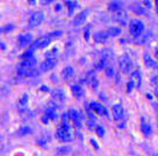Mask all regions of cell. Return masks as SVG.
<instances>
[{
  "mask_svg": "<svg viewBox=\"0 0 158 156\" xmlns=\"http://www.w3.org/2000/svg\"><path fill=\"white\" fill-rule=\"evenodd\" d=\"M73 151V148L69 145H65V146H60L56 149V154L58 156H65L68 154H71Z\"/></svg>",
  "mask_w": 158,
  "mask_h": 156,
  "instance_id": "21",
  "label": "cell"
},
{
  "mask_svg": "<svg viewBox=\"0 0 158 156\" xmlns=\"http://www.w3.org/2000/svg\"><path fill=\"white\" fill-rule=\"evenodd\" d=\"M106 31L108 33L109 37H118V36H120L121 33H122L121 28H118V27H110V28H108Z\"/></svg>",
  "mask_w": 158,
  "mask_h": 156,
  "instance_id": "25",
  "label": "cell"
},
{
  "mask_svg": "<svg viewBox=\"0 0 158 156\" xmlns=\"http://www.w3.org/2000/svg\"><path fill=\"white\" fill-rule=\"evenodd\" d=\"M94 131L97 133V135L99 138H104L105 137V127L102 125H97L95 128H94Z\"/></svg>",
  "mask_w": 158,
  "mask_h": 156,
  "instance_id": "30",
  "label": "cell"
},
{
  "mask_svg": "<svg viewBox=\"0 0 158 156\" xmlns=\"http://www.w3.org/2000/svg\"><path fill=\"white\" fill-rule=\"evenodd\" d=\"M19 135H21V137H23V135H27V134H29V133H31V130H30L28 126H23L21 127L19 130Z\"/></svg>",
  "mask_w": 158,
  "mask_h": 156,
  "instance_id": "33",
  "label": "cell"
},
{
  "mask_svg": "<svg viewBox=\"0 0 158 156\" xmlns=\"http://www.w3.org/2000/svg\"><path fill=\"white\" fill-rule=\"evenodd\" d=\"M147 98L148 99H152V95L151 94H147Z\"/></svg>",
  "mask_w": 158,
  "mask_h": 156,
  "instance_id": "47",
  "label": "cell"
},
{
  "mask_svg": "<svg viewBox=\"0 0 158 156\" xmlns=\"http://www.w3.org/2000/svg\"><path fill=\"white\" fill-rule=\"evenodd\" d=\"M152 107H153V109H155V111H156V115H157V123H158V103L153 102Z\"/></svg>",
  "mask_w": 158,
  "mask_h": 156,
  "instance_id": "40",
  "label": "cell"
},
{
  "mask_svg": "<svg viewBox=\"0 0 158 156\" xmlns=\"http://www.w3.org/2000/svg\"><path fill=\"white\" fill-rule=\"evenodd\" d=\"M81 82L89 86L93 90H97L99 87V80L93 71H89L87 73L85 74V76L83 78V81H81Z\"/></svg>",
  "mask_w": 158,
  "mask_h": 156,
  "instance_id": "5",
  "label": "cell"
},
{
  "mask_svg": "<svg viewBox=\"0 0 158 156\" xmlns=\"http://www.w3.org/2000/svg\"><path fill=\"white\" fill-rule=\"evenodd\" d=\"M155 6H156V10H157V13H158V0L155 1Z\"/></svg>",
  "mask_w": 158,
  "mask_h": 156,
  "instance_id": "49",
  "label": "cell"
},
{
  "mask_svg": "<svg viewBox=\"0 0 158 156\" xmlns=\"http://www.w3.org/2000/svg\"><path fill=\"white\" fill-rule=\"evenodd\" d=\"M41 73V71H37L33 68H23V67H18V74L22 78H33V76H37Z\"/></svg>",
  "mask_w": 158,
  "mask_h": 156,
  "instance_id": "11",
  "label": "cell"
},
{
  "mask_svg": "<svg viewBox=\"0 0 158 156\" xmlns=\"http://www.w3.org/2000/svg\"><path fill=\"white\" fill-rule=\"evenodd\" d=\"M56 65H57L56 58H45L44 61H42L40 65V71H41V73H44V72L51 71Z\"/></svg>",
  "mask_w": 158,
  "mask_h": 156,
  "instance_id": "10",
  "label": "cell"
},
{
  "mask_svg": "<svg viewBox=\"0 0 158 156\" xmlns=\"http://www.w3.org/2000/svg\"><path fill=\"white\" fill-rule=\"evenodd\" d=\"M49 34H50V36L52 37V39L59 38V37L63 36V31H62V30H55V31H51V33H49Z\"/></svg>",
  "mask_w": 158,
  "mask_h": 156,
  "instance_id": "35",
  "label": "cell"
},
{
  "mask_svg": "<svg viewBox=\"0 0 158 156\" xmlns=\"http://www.w3.org/2000/svg\"><path fill=\"white\" fill-rule=\"evenodd\" d=\"M151 82H152L155 86H158V75H153L152 79H151Z\"/></svg>",
  "mask_w": 158,
  "mask_h": 156,
  "instance_id": "39",
  "label": "cell"
},
{
  "mask_svg": "<svg viewBox=\"0 0 158 156\" xmlns=\"http://www.w3.org/2000/svg\"><path fill=\"white\" fill-rule=\"evenodd\" d=\"M84 38L86 42H89L91 39V25H86L84 29Z\"/></svg>",
  "mask_w": 158,
  "mask_h": 156,
  "instance_id": "32",
  "label": "cell"
},
{
  "mask_svg": "<svg viewBox=\"0 0 158 156\" xmlns=\"http://www.w3.org/2000/svg\"><path fill=\"white\" fill-rule=\"evenodd\" d=\"M118 42H120V44H127V39L126 38H120V41H118Z\"/></svg>",
  "mask_w": 158,
  "mask_h": 156,
  "instance_id": "44",
  "label": "cell"
},
{
  "mask_svg": "<svg viewBox=\"0 0 158 156\" xmlns=\"http://www.w3.org/2000/svg\"><path fill=\"white\" fill-rule=\"evenodd\" d=\"M41 90H42V92H45V93H49L50 92V89L48 86H42V87H41Z\"/></svg>",
  "mask_w": 158,
  "mask_h": 156,
  "instance_id": "41",
  "label": "cell"
},
{
  "mask_svg": "<svg viewBox=\"0 0 158 156\" xmlns=\"http://www.w3.org/2000/svg\"><path fill=\"white\" fill-rule=\"evenodd\" d=\"M71 93L73 95L74 97L81 98L84 96V88L81 87V86H79V84H72L71 86Z\"/></svg>",
  "mask_w": 158,
  "mask_h": 156,
  "instance_id": "20",
  "label": "cell"
},
{
  "mask_svg": "<svg viewBox=\"0 0 158 156\" xmlns=\"http://www.w3.org/2000/svg\"><path fill=\"white\" fill-rule=\"evenodd\" d=\"M152 36V34H151V31H148V33H143V34L141 35L139 37H137V38H135V43L136 44H144L148 42V39L150 38Z\"/></svg>",
  "mask_w": 158,
  "mask_h": 156,
  "instance_id": "24",
  "label": "cell"
},
{
  "mask_svg": "<svg viewBox=\"0 0 158 156\" xmlns=\"http://www.w3.org/2000/svg\"><path fill=\"white\" fill-rule=\"evenodd\" d=\"M134 87H135V81L131 79V80H129L128 83H127V93H131Z\"/></svg>",
  "mask_w": 158,
  "mask_h": 156,
  "instance_id": "36",
  "label": "cell"
},
{
  "mask_svg": "<svg viewBox=\"0 0 158 156\" xmlns=\"http://www.w3.org/2000/svg\"><path fill=\"white\" fill-rule=\"evenodd\" d=\"M105 74H106L108 78H113L114 75H115V71H114L113 67H110V66H107V67L105 68Z\"/></svg>",
  "mask_w": 158,
  "mask_h": 156,
  "instance_id": "34",
  "label": "cell"
},
{
  "mask_svg": "<svg viewBox=\"0 0 158 156\" xmlns=\"http://www.w3.org/2000/svg\"><path fill=\"white\" fill-rule=\"evenodd\" d=\"M69 119L71 122H73L74 126L77 128H80L81 127V124H83V115L80 111H78L77 109H70L69 112Z\"/></svg>",
  "mask_w": 158,
  "mask_h": 156,
  "instance_id": "6",
  "label": "cell"
},
{
  "mask_svg": "<svg viewBox=\"0 0 158 156\" xmlns=\"http://www.w3.org/2000/svg\"><path fill=\"white\" fill-rule=\"evenodd\" d=\"M89 143H91V146L94 147V148H95L97 150H98V149H99V145H98V142L95 141L94 139H91V140H89Z\"/></svg>",
  "mask_w": 158,
  "mask_h": 156,
  "instance_id": "38",
  "label": "cell"
},
{
  "mask_svg": "<svg viewBox=\"0 0 158 156\" xmlns=\"http://www.w3.org/2000/svg\"><path fill=\"white\" fill-rule=\"evenodd\" d=\"M143 2L145 4V7H147V8H151V2H150V0H143Z\"/></svg>",
  "mask_w": 158,
  "mask_h": 156,
  "instance_id": "42",
  "label": "cell"
},
{
  "mask_svg": "<svg viewBox=\"0 0 158 156\" xmlns=\"http://www.w3.org/2000/svg\"><path fill=\"white\" fill-rule=\"evenodd\" d=\"M28 102H29V95H28V94H23V95L20 97L19 102H18V105H19V107H26L28 105Z\"/></svg>",
  "mask_w": 158,
  "mask_h": 156,
  "instance_id": "26",
  "label": "cell"
},
{
  "mask_svg": "<svg viewBox=\"0 0 158 156\" xmlns=\"http://www.w3.org/2000/svg\"><path fill=\"white\" fill-rule=\"evenodd\" d=\"M13 29H14V25H5V27L2 28V33H4V34H7V33L12 31Z\"/></svg>",
  "mask_w": 158,
  "mask_h": 156,
  "instance_id": "37",
  "label": "cell"
},
{
  "mask_svg": "<svg viewBox=\"0 0 158 156\" xmlns=\"http://www.w3.org/2000/svg\"><path fill=\"white\" fill-rule=\"evenodd\" d=\"M47 1H48V2H51V1H55V0H47Z\"/></svg>",
  "mask_w": 158,
  "mask_h": 156,
  "instance_id": "51",
  "label": "cell"
},
{
  "mask_svg": "<svg viewBox=\"0 0 158 156\" xmlns=\"http://www.w3.org/2000/svg\"><path fill=\"white\" fill-rule=\"evenodd\" d=\"M87 107L93 113L98 115V116H104V117H109V112L107 107H105L102 103L99 102H91L87 104Z\"/></svg>",
  "mask_w": 158,
  "mask_h": 156,
  "instance_id": "4",
  "label": "cell"
},
{
  "mask_svg": "<svg viewBox=\"0 0 158 156\" xmlns=\"http://www.w3.org/2000/svg\"><path fill=\"white\" fill-rule=\"evenodd\" d=\"M28 4H29V5H31V6L36 5V0H28Z\"/></svg>",
  "mask_w": 158,
  "mask_h": 156,
  "instance_id": "45",
  "label": "cell"
},
{
  "mask_svg": "<svg viewBox=\"0 0 158 156\" xmlns=\"http://www.w3.org/2000/svg\"><path fill=\"white\" fill-rule=\"evenodd\" d=\"M153 94H155V96L158 98V86L155 87V89H153Z\"/></svg>",
  "mask_w": 158,
  "mask_h": 156,
  "instance_id": "43",
  "label": "cell"
},
{
  "mask_svg": "<svg viewBox=\"0 0 158 156\" xmlns=\"http://www.w3.org/2000/svg\"><path fill=\"white\" fill-rule=\"evenodd\" d=\"M44 20V14L43 12H35L31 14V16L29 18V27L30 28H35L39 27Z\"/></svg>",
  "mask_w": 158,
  "mask_h": 156,
  "instance_id": "8",
  "label": "cell"
},
{
  "mask_svg": "<svg viewBox=\"0 0 158 156\" xmlns=\"http://www.w3.org/2000/svg\"><path fill=\"white\" fill-rule=\"evenodd\" d=\"M51 97L54 101L58 103H63L65 102V93L64 90L62 89V88H57L56 90H54L52 93H51Z\"/></svg>",
  "mask_w": 158,
  "mask_h": 156,
  "instance_id": "17",
  "label": "cell"
},
{
  "mask_svg": "<svg viewBox=\"0 0 158 156\" xmlns=\"http://www.w3.org/2000/svg\"><path fill=\"white\" fill-rule=\"evenodd\" d=\"M112 112H113L114 120L116 123L124 122V118H126V111H124L122 104H114L112 107Z\"/></svg>",
  "mask_w": 158,
  "mask_h": 156,
  "instance_id": "7",
  "label": "cell"
},
{
  "mask_svg": "<svg viewBox=\"0 0 158 156\" xmlns=\"http://www.w3.org/2000/svg\"><path fill=\"white\" fill-rule=\"evenodd\" d=\"M92 36H93V41L97 44L106 43L109 38V35L107 31H97V33H94Z\"/></svg>",
  "mask_w": 158,
  "mask_h": 156,
  "instance_id": "14",
  "label": "cell"
},
{
  "mask_svg": "<svg viewBox=\"0 0 158 156\" xmlns=\"http://www.w3.org/2000/svg\"><path fill=\"white\" fill-rule=\"evenodd\" d=\"M107 61H108V56H107L106 52H104L102 57L95 63L94 67H95V69H105L107 67V66H106V65H107Z\"/></svg>",
  "mask_w": 158,
  "mask_h": 156,
  "instance_id": "19",
  "label": "cell"
},
{
  "mask_svg": "<svg viewBox=\"0 0 158 156\" xmlns=\"http://www.w3.org/2000/svg\"><path fill=\"white\" fill-rule=\"evenodd\" d=\"M45 116L49 118L50 120H56L58 118L57 111H56V107H49L45 110Z\"/></svg>",
  "mask_w": 158,
  "mask_h": 156,
  "instance_id": "23",
  "label": "cell"
},
{
  "mask_svg": "<svg viewBox=\"0 0 158 156\" xmlns=\"http://www.w3.org/2000/svg\"><path fill=\"white\" fill-rule=\"evenodd\" d=\"M57 53H58V49H57V48H54V49H51L50 51H48V52L45 53V58H56Z\"/></svg>",
  "mask_w": 158,
  "mask_h": 156,
  "instance_id": "31",
  "label": "cell"
},
{
  "mask_svg": "<svg viewBox=\"0 0 158 156\" xmlns=\"http://www.w3.org/2000/svg\"><path fill=\"white\" fill-rule=\"evenodd\" d=\"M1 49H2V50L6 49V48H5V44H4V43H1Z\"/></svg>",
  "mask_w": 158,
  "mask_h": 156,
  "instance_id": "50",
  "label": "cell"
},
{
  "mask_svg": "<svg viewBox=\"0 0 158 156\" xmlns=\"http://www.w3.org/2000/svg\"><path fill=\"white\" fill-rule=\"evenodd\" d=\"M155 58H156V60H158V48L155 49Z\"/></svg>",
  "mask_w": 158,
  "mask_h": 156,
  "instance_id": "46",
  "label": "cell"
},
{
  "mask_svg": "<svg viewBox=\"0 0 158 156\" xmlns=\"http://www.w3.org/2000/svg\"><path fill=\"white\" fill-rule=\"evenodd\" d=\"M118 66H120V71L123 74L130 73L134 67L133 59L130 58L129 54H127V53L122 54L121 58H120V61H118Z\"/></svg>",
  "mask_w": 158,
  "mask_h": 156,
  "instance_id": "3",
  "label": "cell"
},
{
  "mask_svg": "<svg viewBox=\"0 0 158 156\" xmlns=\"http://www.w3.org/2000/svg\"><path fill=\"white\" fill-rule=\"evenodd\" d=\"M55 137L57 140L60 142H70L73 140L72 133H71V127H70L69 123H60V125H58Z\"/></svg>",
  "mask_w": 158,
  "mask_h": 156,
  "instance_id": "1",
  "label": "cell"
},
{
  "mask_svg": "<svg viewBox=\"0 0 158 156\" xmlns=\"http://www.w3.org/2000/svg\"><path fill=\"white\" fill-rule=\"evenodd\" d=\"M139 127H141V132H142V134H143L145 138H150L151 135H152V133H153L152 127H151V125L145 120V118L144 117L141 118V124H139Z\"/></svg>",
  "mask_w": 158,
  "mask_h": 156,
  "instance_id": "12",
  "label": "cell"
},
{
  "mask_svg": "<svg viewBox=\"0 0 158 156\" xmlns=\"http://www.w3.org/2000/svg\"><path fill=\"white\" fill-rule=\"evenodd\" d=\"M129 8L130 10L133 12L134 14H137V15H147L148 14V10H147V7H144L142 4H139V2H134L131 5L129 6Z\"/></svg>",
  "mask_w": 158,
  "mask_h": 156,
  "instance_id": "13",
  "label": "cell"
},
{
  "mask_svg": "<svg viewBox=\"0 0 158 156\" xmlns=\"http://www.w3.org/2000/svg\"><path fill=\"white\" fill-rule=\"evenodd\" d=\"M55 10H62V6H60V5L56 6V7H55Z\"/></svg>",
  "mask_w": 158,
  "mask_h": 156,
  "instance_id": "48",
  "label": "cell"
},
{
  "mask_svg": "<svg viewBox=\"0 0 158 156\" xmlns=\"http://www.w3.org/2000/svg\"><path fill=\"white\" fill-rule=\"evenodd\" d=\"M33 35L31 34H23L18 37V45L21 49H25L27 46H30L33 44Z\"/></svg>",
  "mask_w": 158,
  "mask_h": 156,
  "instance_id": "9",
  "label": "cell"
},
{
  "mask_svg": "<svg viewBox=\"0 0 158 156\" xmlns=\"http://www.w3.org/2000/svg\"><path fill=\"white\" fill-rule=\"evenodd\" d=\"M35 65H36V58L31 57L29 59H25L22 60L21 64L19 65V67H23V68H33Z\"/></svg>",
  "mask_w": 158,
  "mask_h": 156,
  "instance_id": "22",
  "label": "cell"
},
{
  "mask_svg": "<svg viewBox=\"0 0 158 156\" xmlns=\"http://www.w3.org/2000/svg\"><path fill=\"white\" fill-rule=\"evenodd\" d=\"M89 12V10H83V12H80L79 14L76 15L73 18V21H72V25H81V23H84L85 20L87 19Z\"/></svg>",
  "mask_w": 158,
  "mask_h": 156,
  "instance_id": "16",
  "label": "cell"
},
{
  "mask_svg": "<svg viewBox=\"0 0 158 156\" xmlns=\"http://www.w3.org/2000/svg\"><path fill=\"white\" fill-rule=\"evenodd\" d=\"M73 74H74L73 67H72V66H66V67L63 68L60 75H62V79H63L64 81H69L70 79L73 76Z\"/></svg>",
  "mask_w": 158,
  "mask_h": 156,
  "instance_id": "18",
  "label": "cell"
},
{
  "mask_svg": "<svg viewBox=\"0 0 158 156\" xmlns=\"http://www.w3.org/2000/svg\"><path fill=\"white\" fill-rule=\"evenodd\" d=\"M143 61H144V65H145V67H148V68H153V69H157L158 68V63L157 60H155V59L148 53V52H144L143 54Z\"/></svg>",
  "mask_w": 158,
  "mask_h": 156,
  "instance_id": "15",
  "label": "cell"
},
{
  "mask_svg": "<svg viewBox=\"0 0 158 156\" xmlns=\"http://www.w3.org/2000/svg\"><path fill=\"white\" fill-rule=\"evenodd\" d=\"M131 76H133V80H136V81H137V87L139 88L141 82H142V75H141L139 69H135V71H133V72H131Z\"/></svg>",
  "mask_w": 158,
  "mask_h": 156,
  "instance_id": "27",
  "label": "cell"
},
{
  "mask_svg": "<svg viewBox=\"0 0 158 156\" xmlns=\"http://www.w3.org/2000/svg\"><path fill=\"white\" fill-rule=\"evenodd\" d=\"M122 8V4H120L118 1H113V2H110L108 6V10H112V12H118Z\"/></svg>",
  "mask_w": 158,
  "mask_h": 156,
  "instance_id": "28",
  "label": "cell"
},
{
  "mask_svg": "<svg viewBox=\"0 0 158 156\" xmlns=\"http://www.w3.org/2000/svg\"><path fill=\"white\" fill-rule=\"evenodd\" d=\"M65 5H66L68 10H69V14L72 15V13H73L74 10H76V7H77V4H76V2H73V1L66 0V1H65Z\"/></svg>",
  "mask_w": 158,
  "mask_h": 156,
  "instance_id": "29",
  "label": "cell"
},
{
  "mask_svg": "<svg viewBox=\"0 0 158 156\" xmlns=\"http://www.w3.org/2000/svg\"><path fill=\"white\" fill-rule=\"evenodd\" d=\"M129 33L134 37V39L139 37L144 33V23L143 21L138 19H134L129 22Z\"/></svg>",
  "mask_w": 158,
  "mask_h": 156,
  "instance_id": "2",
  "label": "cell"
}]
</instances>
